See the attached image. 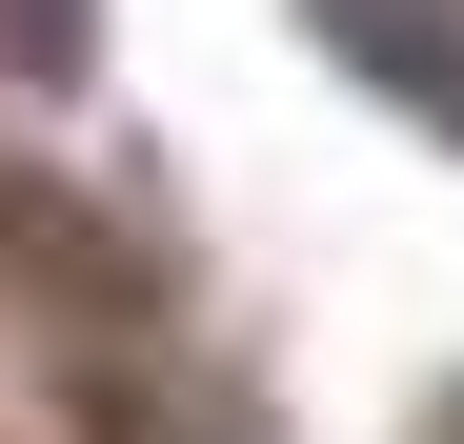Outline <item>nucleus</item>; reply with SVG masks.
<instances>
[{"label": "nucleus", "mask_w": 464, "mask_h": 444, "mask_svg": "<svg viewBox=\"0 0 464 444\" xmlns=\"http://www.w3.org/2000/svg\"><path fill=\"white\" fill-rule=\"evenodd\" d=\"M303 21H324V61L363 101H404L424 141H464V0H303Z\"/></svg>", "instance_id": "1"}, {"label": "nucleus", "mask_w": 464, "mask_h": 444, "mask_svg": "<svg viewBox=\"0 0 464 444\" xmlns=\"http://www.w3.org/2000/svg\"><path fill=\"white\" fill-rule=\"evenodd\" d=\"M444 444H464V424H444Z\"/></svg>", "instance_id": "2"}]
</instances>
